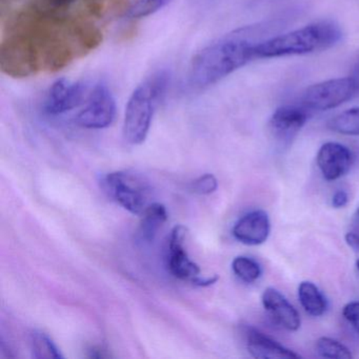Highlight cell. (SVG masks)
<instances>
[{
	"label": "cell",
	"instance_id": "obj_11",
	"mask_svg": "<svg viewBox=\"0 0 359 359\" xmlns=\"http://www.w3.org/2000/svg\"><path fill=\"white\" fill-rule=\"evenodd\" d=\"M310 110L302 104H287L273 113L269 127L275 138L280 142L293 140L309 119Z\"/></svg>",
	"mask_w": 359,
	"mask_h": 359
},
{
	"label": "cell",
	"instance_id": "obj_23",
	"mask_svg": "<svg viewBox=\"0 0 359 359\" xmlns=\"http://www.w3.org/2000/svg\"><path fill=\"white\" fill-rule=\"evenodd\" d=\"M128 0H92L94 11L98 18L109 12L119 11L127 5Z\"/></svg>",
	"mask_w": 359,
	"mask_h": 359
},
{
	"label": "cell",
	"instance_id": "obj_20",
	"mask_svg": "<svg viewBox=\"0 0 359 359\" xmlns=\"http://www.w3.org/2000/svg\"><path fill=\"white\" fill-rule=\"evenodd\" d=\"M319 356L329 359H352L353 354L348 346L331 337H320L315 344Z\"/></svg>",
	"mask_w": 359,
	"mask_h": 359
},
{
	"label": "cell",
	"instance_id": "obj_18",
	"mask_svg": "<svg viewBox=\"0 0 359 359\" xmlns=\"http://www.w3.org/2000/svg\"><path fill=\"white\" fill-rule=\"evenodd\" d=\"M233 273L245 283H255L262 276L260 264L253 258L247 256H237L232 262Z\"/></svg>",
	"mask_w": 359,
	"mask_h": 359
},
{
	"label": "cell",
	"instance_id": "obj_25",
	"mask_svg": "<svg viewBox=\"0 0 359 359\" xmlns=\"http://www.w3.org/2000/svg\"><path fill=\"white\" fill-rule=\"evenodd\" d=\"M348 203V195L346 191L339 190L334 193L333 197H332V207L335 209H341V208L346 207Z\"/></svg>",
	"mask_w": 359,
	"mask_h": 359
},
{
	"label": "cell",
	"instance_id": "obj_13",
	"mask_svg": "<svg viewBox=\"0 0 359 359\" xmlns=\"http://www.w3.org/2000/svg\"><path fill=\"white\" fill-rule=\"evenodd\" d=\"M271 222L264 210L245 214L233 226V236L245 245H260L270 236Z\"/></svg>",
	"mask_w": 359,
	"mask_h": 359
},
{
	"label": "cell",
	"instance_id": "obj_2",
	"mask_svg": "<svg viewBox=\"0 0 359 359\" xmlns=\"http://www.w3.org/2000/svg\"><path fill=\"white\" fill-rule=\"evenodd\" d=\"M255 46L245 30L235 31L210 43L191 60L190 85L196 89H205L219 83L256 60Z\"/></svg>",
	"mask_w": 359,
	"mask_h": 359
},
{
	"label": "cell",
	"instance_id": "obj_4",
	"mask_svg": "<svg viewBox=\"0 0 359 359\" xmlns=\"http://www.w3.org/2000/svg\"><path fill=\"white\" fill-rule=\"evenodd\" d=\"M341 37L337 24L323 20L256 43L255 55L256 58H276L314 53L334 47Z\"/></svg>",
	"mask_w": 359,
	"mask_h": 359
},
{
	"label": "cell",
	"instance_id": "obj_27",
	"mask_svg": "<svg viewBox=\"0 0 359 359\" xmlns=\"http://www.w3.org/2000/svg\"><path fill=\"white\" fill-rule=\"evenodd\" d=\"M218 280V276L212 277H201L198 276L192 281L194 285H199V287H208V285H213Z\"/></svg>",
	"mask_w": 359,
	"mask_h": 359
},
{
	"label": "cell",
	"instance_id": "obj_21",
	"mask_svg": "<svg viewBox=\"0 0 359 359\" xmlns=\"http://www.w3.org/2000/svg\"><path fill=\"white\" fill-rule=\"evenodd\" d=\"M172 0H134L126 11V16L129 20L148 18L158 12L159 10L163 9Z\"/></svg>",
	"mask_w": 359,
	"mask_h": 359
},
{
	"label": "cell",
	"instance_id": "obj_26",
	"mask_svg": "<svg viewBox=\"0 0 359 359\" xmlns=\"http://www.w3.org/2000/svg\"><path fill=\"white\" fill-rule=\"evenodd\" d=\"M346 245L351 248V249L354 250V251H359V234L358 233L355 232H348L346 233Z\"/></svg>",
	"mask_w": 359,
	"mask_h": 359
},
{
	"label": "cell",
	"instance_id": "obj_9",
	"mask_svg": "<svg viewBox=\"0 0 359 359\" xmlns=\"http://www.w3.org/2000/svg\"><path fill=\"white\" fill-rule=\"evenodd\" d=\"M187 234L188 230L182 224L174 226L172 230L168 248V268L170 273L176 278L193 281L201 274V269L190 259L184 248Z\"/></svg>",
	"mask_w": 359,
	"mask_h": 359
},
{
	"label": "cell",
	"instance_id": "obj_30",
	"mask_svg": "<svg viewBox=\"0 0 359 359\" xmlns=\"http://www.w3.org/2000/svg\"><path fill=\"white\" fill-rule=\"evenodd\" d=\"M356 268H357V270H358V272H359V258H358V259L356 260Z\"/></svg>",
	"mask_w": 359,
	"mask_h": 359
},
{
	"label": "cell",
	"instance_id": "obj_10",
	"mask_svg": "<svg viewBox=\"0 0 359 359\" xmlns=\"http://www.w3.org/2000/svg\"><path fill=\"white\" fill-rule=\"evenodd\" d=\"M353 161L354 156L348 147L333 142L323 144L316 156L319 171L327 182H334L346 175Z\"/></svg>",
	"mask_w": 359,
	"mask_h": 359
},
{
	"label": "cell",
	"instance_id": "obj_5",
	"mask_svg": "<svg viewBox=\"0 0 359 359\" xmlns=\"http://www.w3.org/2000/svg\"><path fill=\"white\" fill-rule=\"evenodd\" d=\"M104 186L111 197L134 215H142L151 205V188L140 174L130 171L109 173Z\"/></svg>",
	"mask_w": 359,
	"mask_h": 359
},
{
	"label": "cell",
	"instance_id": "obj_14",
	"mask_svg": "<svg viewBox=\"0 0 359 359\" xmlns=\"http://www.w3.org/2000/svg\"><path fill=\"white\" fill-rule=\"evenodd\" d=\"M245 344L250 354L257 359H298L299 354L285 348L254 327H245Z\"/></svg>",
	"mask_w": 359,
	"mask_h": 359
},
{
	"label": "cell",
	"instance_id": "obj_28",
	"mask_svg": "<svg viewBox=\"0 0 359 359\" xmlns=\"http://www.w3.org/2000/svg\"><path fill=\"white\" fill-rule=\"evenodd\" d=\"M353 75L357 79H359V62H357L356 66H355L354 70H353Z\"/></svg>",
	"mask_w": 359,
	"mask_h": 359
},
{
	"label": "cell",
	"instance_id": "obj_17",
	"mask_svg": "<svg viewBox=\"0 0 359 359\" xmlns=\"http://www.w3.org/2000/svg\"><path fill=\"white\" fill-rule=\"evenodd\" d=\"M327 128L341 135L359 136V108L348 109L332 117Z\"/></svg>",
	"mask_w": 359,
	"mask_h": 359
},
{
	"label": "cell",
	"instance_id": "obj_19",
	"mask_svg": "<svg viewBox=\"0 0 359 359\" xmlns=\"http://www.w3.org/2000/svg\"><path fill=\"white\" fill-rule=\"evenodd\" d=\"M31 346L33 356L37 359H62L57 346L52 341L51 338L43 332H34L31 335Z\"/></svg>",
	"mask_w": 359,
	"mask_h": 359
},
{
	"label": "cell",
	"instance_id": "obj_7",
	"mask_svg": "<svg viewBox=\"0 0 359 359\" xmlns=\"http://www.w3.org/2000/svg\"><path fill=\"white\" fill-rule=\"evenodd\" d=\"M116 116V102L112 92L104 83H98L88 93L83 108L75 123L83 129L100 130L110 127Z\"/></svg>",
	"mask_w": 359,
	"mask_h": 359
},
{
	"label": "cell",
	"instance_id": "obj_1",
	"mask_svg": "<svg viewBox=\"0 0 359 359\" xmlns=\"http://www.w3.org/2000/svg\"><path fill=\"white\" fill-rule=\"evenodd\" d=\"M102 39L83 8L57 11L29 0L4 29L0 69L13 79L58 72L97 49Z\"/></svg>",
	"mask_w": 359,
	"mask_h": 359
},
{
	"label": "cell",
	"instance_id": "obj_12",
	"mask_svg": "<svg viewBox=\"0 0 359 359\" xmlns=\"http://www.w3.org/2000/svg\"><path fill=\"white\" fill-rule=\"evenodd\" d=\"M262 306L275 323L290 332L299 330L302 325L299 313L295 306L274 287H266L262 295Z\"/></svg>",
	"mask_w": 359,
	"mask_h": 359
},
{
	"label": "cell",
	"instance_id": "obj_8",
	"mask_svg": "<svg viewBox=\"0 0 359 359\" xmlns=\"http://www.w3.org/2000/svg\"><path fill=\"white\" fill-rule=\"evenodd\" d=\"M88 93L89 88L83 81L57 79L46 93L41 108L45 114L58 116L79 108L85 102Z\"/></svg>",
	"mask_w": 359,
	"mask_h": 359
},
{
	"label": "cell",
	"instance_id": "obj_3",
	"mask_svg": "<svg viewBox=\"0 0 359 359\" xmlns=\"http://www.w3.org/2000/svg\"><path fill=\"white\" fill-rule=\"evenodd\" d=\"M170 81V72L159 70L144 79L134 90L128 102L123 121L126 142L140 144L146 140L153 117L167 93Z\"/></svg>",
	"mask_w": 359,
	"mask_h": 359
},
{
	"label": "cell",
	"instance_id": "obj_15",
	"mask_svg": "<svg viewBox=\"0 0 359 359\" xmlns=\"http://www.w3.org/2000/svg\"><path fill=\"white\" fill-rule=\"evenodd\" d=\"M140 217L142 220L137 229V239L144 243H152L159 229L167 220V210L161 203H152Z\"/></svg>",
	"mask_w": 359,
	"mask_h": 359
},
{
	"label": "cell",
	"instance_id": "obj_24",
	"mask_svg": "<svg viewBox=\"0 0 359 359\" xmlns=\"http://www.w3.org/2000/svg\"><path fill=\"white\" fill-rule=\"evenodd\" d=\"M342 315L359 336V302H351L342 309Z\"/></svg>",
	"mask_w": 359,
	"mask_h": 359
},
{
	"label": "cell",
	"instance_id": "obj_16",
	"mask_svg": "<svg viewBox=\"0 0 359 359\" xmlns=\"http://www.w3.org/2000/svg\"><path fill=\"white\" fill-rule=\"evenodd\" d=\"M298 299L304 310L311 316H321L327 311V298L318 287L311 281L304 280L299 283Z\"/></svg>",
	"mask_w": 359,
	"mask_h": 359
},
{
	"label": "cell",
	"instance_id": "obj_6",
	"mask_svg": "<svg viewBox=\"0 0 359 359\" xmlns=\"http://www.w3.org/2000/svg\"><path fill=\"white\" fill-rule=\"evenodd\" d=\"M359 91V79L354 75L330 79L311 86L302 94L300 104L310 111H327L337 108Z\"/></svg>",
	"mask_w": 359,
	"mask_h": 359
},
{
	"label": "cell",
	"instance_id": "obj_29",
	"mask_svg": "<svg viewBox=\"0 0 359 359\" xmlns=\"http://www.w3.org/2000/svg\"><path fill=\"white\" fill-rule=\"evenodd\" d=\"M355 216H356L357 222H359V205L358 208H357L356 214H355Z\"/></svg>",
	"mask_w": 359,
	"mask_h": 359
},
{
	"label": "cell",
	"instance_id": "obj_22",
	"mask_svg": "<svg viewBox=\"0 0 359 359\" xmlns=\"http://www.w3.org/2000/svg\"><path fill=\"white\" fill-rule=\"evenodd\" d=\"M218 188L217 178L213 174H205L194 180L192 190L199 195H210L215 192Z\"/></svg>",
	"mask_w": 359,
	"mask_h": 359
}]
</instances>
